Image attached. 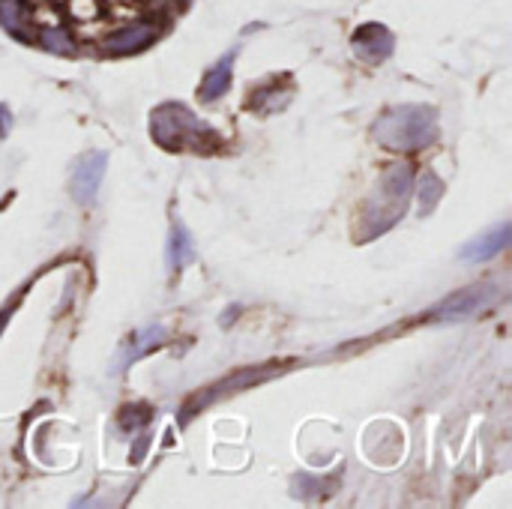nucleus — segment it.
Wrapping results in <instances>:
<instances>
[{
    "instance_id": "14",
    "label": "nucleus",
    "mask_w": 512,
    "mask_h": 509,
    "mask_svg": "<svg viewBox=\"0 0 512 509\" xmlns=\"http://www.w3.org/2000/svg\"><path fill=\"white\" fill-rule=\"evenodd\" d=\"M36 42H42L48 51H57V54H72L75 51V42L69 39V33L63 27H42V30H36Z\"/></svg>"
},
{
    "instance_id": "5",
    "label": "nucleus",
    "mask_w": 512,
    "mask_h": 509,
    "mask_svg": "<svg viewBox=\"0 0 512 509\" xmlns=\"http://www.w3.org/2000/svg\"><path fill=\"white\" fill-rule=\"evenodd\" d=\"M153 39H156V27L150 21H132L129 27H120L111 36H105L102 48H105V54L123 57V54H135V51L147 48Z\"/></svg>"
},
{
    "instance_id": "17",
    "label": "nucleus",
    "mask_w": 512,
    "mask_h": 509,
    "mask_svg": "<svg viewBox=\"0 0 512 509\" xmlns=\"http://www.w3.org/2000/svg\"><path fill=\"white\" fill-rule=\"evenodd\" d=\"M0 132H3V108H0Z\"/></svg>"
},
{
    "instance_id": "1",
    "label": "nucleus",
    "mask_w": 512,
    "mask_h": 509,
    "mask_svg": "<svg viewBox=\"0 0 512 509\" xmlns=\"http://www.w3.org/2000/svg\"><path fill=\"white\" fill-rule=\"evenodd\" d=\"M372 135L387 150H423L438 138V114L429 105L390 108L372 123Z\"/></svg>"
},
{
    "instance_id": "7",
    "label": "nucleus",
    "mask_w": 512,
    "mask_h": 509,
    "mask_svg": "<svg viewBox=\"0 0 512 509\" xmlns=\"http://www.w3.org/2000/svg\"><path fill=\"white\" fill-rule=\"evenodd\" d=\"M492 294H495V291H492L489 285H474V288H468V291L453 294L444 306H438V309L432 312V318H438V321H459V318H468V315H474L480 306H486Z\"/></svg>"
},
{
    "instance_id": "13",
    "label": "nucleus",
    "mask_w": 512,
    "mask_h": 509,
    "mask_svg": "<svg viewBox=\"0 0 512 509\" xmlns=\"http://www.w3.org/2000/svg\"><path fill=\"white\" fill-rule=\"evenodd\" d=\"M441 195H444V183H441L432 171H423V174L417 177V207H420V213L429 216V213L438 207Z\"/></svg>"
},
{
    "instance_id": "3",
    "label": "nucleus",
    "mask_w": 512,
    "mask_h": 509,
    "mask_svg": "<svg viewBox=\"0 0 512 509\" xmlns=\"http://www.w3.org/2000/svg\"><path fill=\"white\" fill-rule=\"evenodd\" d=\"M150 132H153V141L162 144L165 150H186V147L201 150V141L216 135L180 102L159 105L150 117Z\"/></svg>"
},
{
    "instance_id": "10",
    "label": "nucleus",
    "mask_w": 512,
    "mask_h": 509,
    "mask_svg": "<svg viewBox=\"0 0 512 509\" xmlns=\"http://www.w3.org/2000/svg\"><path fill=\"white\" fill-rule=\"evenodd\" d=\"M234 57H237V51H228V54L204 75V81H201V87H198V99H201V102H216V99H222V96L228 93L231 75H234Z\"/></svg>"
},
{
    "instance_id": "11",
    "label": "nucleus",
    "mask_w": 512,
    "mask_h": 509,
    "mask_svg": "<svg viewBox=\"0 0 512 509\" xmlns=\"http://www.w3.org/2000/svg\"><path fill=\"white\" fill-rule=\"evenodd\" d=\"M192 258H195V246H192L189 231L183 225H174L171 228V237H168V267L174 273H180Z\"/></svg>"
},
{
    "instance_id": "12",
    "label": "nucleus",
    "mask_w": 512,
    "mask_h": 509,
    "mask_svg": "<svg viewBox=\"0 0 512 509\" xmlns=\"http://www.w3.org/2000/svg\"><path fill=\"white\" fill-rule=\"evenodd\" d=\"M165 327L162 324H153V327H147V330H141L135 339H132V345L126 348V354H123V366H132L135 360H141L144 354H150L153 348H159L162 342H165Z\"/></svg>"
},
{
    "instance_id": "6",
    "label": "nucleus",
    "mask_w": 512,
    "mask_h": 509,
    "mask_svg": "<svg viewBox=\"0 0 512 509\" xmlns=\"http://www.w3.org/2000/svg\"><path fill=\"white\" fill-rule=\"evenodd\" d=\"M396 42L393 33L381 24H363L354 33V51L366 60V63H384L393 54Z\"/></svg>"
},
{
    "instance_id": "8",
    "label": "nucleus",
    "mask_w": 512,
    "mask_h": 509,
    "mask_svg": "<svg viewBox=\"0 0 512 509\" xmlns=\"http://www.w3.org/2000/svg\"><path fill=\"white\" fill-rule=\"evenodd\" d=\"M510 240L512 228L510 225H501V228H495V231H486V234L474 237V240L462 249V258H465V261H474V264L489 261V258L501 255V252L510 246Z\"/></svg>"
},
{
    "instance_id": "16",
    "label": "nucleus",
    "mask_w": 512,
    "mask_h": 509,
    "mask_svg": "<svg viewBox=\"0 0 512 509\" xmlns=\"http://www.w3.org/2000/svg\"><path fill=\"white\" fill-rule=\"evenodd\" d=\"M9 315H12V306H9V309H3V312H0V333H3V324H6V321H9Z\"/></svg>"
},
{
    "instance_id": "2",
    "label": "nucleus",
    "mask_w": 512,
    "mask_h": 509,
    "mask_svg": "<svg viewBox=\"0 0 512 509\" xmlns=\"http://www.w3.org/2000/svg\"><path fill=\"white\" fill-rule=\"evenodd\" d=\"M411 186H414V171H411L408 165H396V168H390V171L381 177L375 195H372V198L366 201V207H363L366 222L360 225V228H363L360 240L378 237V234H384L393 222L402 219L405 204H408V195H411Z\"/></svg>"
},
{
    "instance_id": "15",
    "label": "nucleus",
    "mask_w": 512,
    "mask_h": 509,
    "mask_svg": "<svg viewBox=\"0 0 512 509\" xmlns=\"http://www.w3.org/2000/svg\"><path fill=\"white\" fill-rule=\"evenodd\" d=\"M150 417H153V411H150L147 405H129V408L120 411V429H138V426H144Z\"/></svg>"
},
{
    "instance_id": "9",
    "label": "nucleus",
    "mask_w": 512,
    "mask_h": 509,
    "mask_svg": "<svg viewBox=\"0 0 512 509\" xmlns=\"http://www.w3.org/2000/svg\"><path fill=\"white\" fill-rule=\"evenodd\" d=\"M0 24L24 39V42H33L36 39V27H33V12L24 0H0Z\"/></svg>"
},
{
    "instance_id": "4",
    "label": "nucleus",
    "mask_w": 512,
    "mask_h": 509,
    "mask_svg": "<svg viewBox=\"0 0 512 509\" xmlns=\"http://www.w3.org/2000/svg\"><path fill=\"white\" fill-rule=\"evenodd\" d=\"M105 168H108V156H105L102 150L87 153V156L75 165V174H72L69 189H72V198H75L78 204H93V198L99 195Z\"/></svg>"
}]
</instances>
